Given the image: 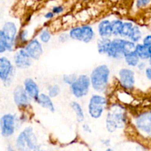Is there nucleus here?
Returning <instances> with one entry per match:
<instances>
[{
  "label": "nucleus",
  "instance_id": "nucleus-1",
  "mask_svg": "<svg viewBox=\"0 0 151 151\" xmlns=\"http://www.w3.org/2000/svg\"><path fill=\"white\" fill-rule=\"evenodd\" d=\"M131 122L127 106L116 101L111 102L106 113V129L109 134H114L125 129Z\"/></svg>",
  "mask_w": 151,
  "mask_h": 151
},
{
  "label": "nucleus",
  "instance_id": "nucleus-2",
  "mask_svg": "<svg viewBox=\"0 0 151 151\" xmlns=\"http://www.w3.org/2000/svg\"><path fill=\"white\" fill-rule=\"evenodd\" d=\"M91 88L95 93L106 94L111 85V72L106 63L96 66L89 74Z\"/></svg>",
  "mask_w": 151,
  "mask_h": 151
},
{
  "label": "nucleus",
  "instance_id": "nucleus-3",
  "mask_svg": "<svg viewBox=\"0 0 151 151\" xmlns=\"http://www.w3.org/2000/svg\"><path fill=\"white\" fill-rule=\"evenodd\" d=\"M20 29L14 22H4L0 29V54L14 52L19 47L18 35Z\"/></svg>",
  "mask_w": 151,
  "mask_h": 151
},
{
  "label": "nucleus",
  "instance_id": "nucleus-4",
  "mask_svg": "<svg viewBox=\"0 0 151 151\" xmlns=\"http://www.w3.org/2000/svg\"><path fill=\"white\" fill-rule=\"evenodd\" d=\"M15 147L17 151H39L41 145L38 142L35 129L31 125L21 130L15 139Z\"/></svg>",
  "mask_w": 151,
  "mask_h": 151
},
{
  "label": "nucleus",
  "instance_id": "nucleus-5",
  "mask_svg": "<svg viewBox=\"0 0 151 151\" xmlns=\"http://www.w3.org/2000/svg\"><path fill=\"white\" fill-rule=\"evenodd\" d=\"M110 103L107 95L94 92L88 99L87 114L93 119H101L107 111Z\"/></svg>",
  "mask_w": 151,
  "mask_h": 151
},
{
  "label": "nucleus",
  "instance_id": "nucleus-6",
  "mask_svg": "<svg viewBox=\"0 0 151 151\" xmlns=\"http://www.w3.org/2000/svg\"><path fill=\"white\" fill-rule=\"evenodd\" d=\"M131 122L136 132L140 136L151 139V109L137 112L131 118Z\"/></svg>",
  "mask_w": 151,
  "mask_h": 151
},
{
  "label": "nucleus",
  "instance_id": "nucleus-7",
  "mask_svg": "<svg viewBox=\"0 0 151 151\" xmlns=\"http://www.w3.org/2000/svg\"><path fill=\"white\" fill-rule=\"evenodd\" d=\"M68 32L71 40L83 44L91 43L97 35L94 27L88 24L72 27L68 30Z\"/></svg>",
  "mask_w": 151,
  "mask_h": 151
},
{
  "label": "nucleus",
  "instance_id": "nucleus-8",
  "mask_svg": "<svg viewBox=\"0 0 151 151\" xmlns=\"http://www.w3.org/2000/svg\"><path fill=\"white\" fill-rule=\"evenodd\" d=\"M21 128L17 114L8 112L4 114L0 118V130L3 138H11Z\"/></svg>",
  "mask_w": 151,
  "mask_h": 151
},
{
  "label": "nucleus",
  "instance_id": "nucleus-9",
  "mask_svg": "<svg viewBox=\"0 0 151 151\" xmlns=\"http://www.w3.org/2000/svg\"><path fill=\"white\" fill-rule=\"evenodd\" d=\"M91 88L89 75L87 74L78 75V78L72 86H69L70 94L77 100H81L89 94Z\"/></svg>",
  "mask_w": 151,
  "mask_h": 151
},
{
  "label": "nucleus",
  "instance_id": "nucleus-10",
  "mask_svg": "<svg viewBox=\"0 0 151 151\" xmlns=\"http://www.w3.org/2000/svg\"><path fill=\"white\" fill-rule=\"evenodd\" d=\"M16 68L13 61L5 55L0 57V80L4 87H9L15 79Z\"/></svg>",
  "mask_w": 151,
  "mask_h": 151
},
{
  "label": "nucleus",
  "instance_id": "nucleus-11",
  "mask_svg": "<svg viewBox=\"0 0 151 151\" xmlns=\"http://www.w3.org/2000/svg\"><path fill=\"white\" fill-rule=\"evenodd\" d=\"M13 103L20 111H29L33 100L24 88L22 84L16 86L12 93Z\"/></svg>",
  "mask_w": 151,
  "mask_h": 151
},
{
  "label": "nucleus",
  "instance_id": "nucleus-12",
  "mask_svg": "<svg viewBox=\"0 0 151 151\" xmlns=\"http://www.w3.org/2000/svg\"><path fill=\"white\" fill-rule=\"evenodd\" d=\"M117 83L119 88L128 91H132L135 89L137 78L136 72L134 69L128 67H122L118 71Z\"/></svg>",
  "mask_w": 151,
  "mask_h": 151
},
{
  "label": "nucleus",
  "instance_id": "nucleus-13",
  "mask_svg": "<svg viewBox=\"0 0 151 151\" xmlns=\"http://www.w3.org/2000/svg\"><path fill=\"white\" fill-rule=\"evenodd\" d=\"M33 60L27 54L23 47H19L15 50L13 55V63L17 69H29L32 66Z\"/></svg>",
  "mask_w": 151,
  "mask_h": 151
},
{
  "label": "nucleus",
  "instance_id": "nucleus-14",
  "mask_svg": "<svg viewBox=\"0 0 151 151\" xmlns=\"http://www.w3.org/2000/svg\"><path fill=\"white\" fill-rule=\"evenodd\" d=\"M123 41L124 38L120 37L111 38L109 50L106 54L109 58L114 60H123Z\"/></svg>",
  "mask_w": 151,
  "mask_h": 151
},
{
  "label": "nucleus",
  "instance_id": "nucleus-15",
  "mask_svg": "<svg viewBox=\"0 0 151 151\" xmlns=\"http://www.w3.org/2000/svg\"><path fill=\"white\" fill-rule=\"evenodd\" d=\"M23 47L33 60H38L44 54V44L38 40L37 37H33Z\"/></svg>",
  "mask_w": 151,
  "mask_h": 151
},
{
  "label": "nucleus",
  "instance_id": "nucleus-16",
  "mask_svg": "<svg viewBox=\"0 0 151 151\" xmlns=\"http://www.w3.org/2000/svg\"><path fill=\"white\" fill-rule=\"evenodd\" d=\"M22 86H24V88L26 91V92L27 93L28 95L33 100L34 103H35L37 99L39 97L40 94L41 93L40 86L38 83L32 78L28 77V78H26L24 80Z\"/></svg>",
  "mask_w": 151,
  "mask_h": 151
},
{
  "label": "nucleus",
  "instance_id": "nucleus-17",
  "mask_svg": "<svg viewBox=\"0 0 151 151\" xmlns=\"http://www.w3.org/2000/svg\"><path fill=\"white\" fill-rule=\"evenodd\" d=\"M96 32L99 38H112L113 32L111 28V20L104 19L100 20L97 25Z\"/></svg>",
  "mask_w": 151,
  "mask_h": 151
},
{
  "label": "nucleus",
  "instance_id": "nucleus-18",
  "mask_svg": "<svg viewBox=\"0 0 151 151\" xmlns=\"http://www.w3.org/2000/svg\"><path fill=\"white\" fill-rule=\"evenodd\" d=\"M35 103L38 104L41 108L51 113H54L55 111V106L53 103L52 98H51L47 93L41 92L38 98L35 101Z\"/></svg>",
  "mask_w": 151,
  "mask_h": 151
},
{
  "label": "nucleus",
  "instance_id": "nucleus-19",
  "mask_svg": "<svg viewBox=\"0 0 151 151\" xmlns=\"http://www.w3.org/2000/svg\"><path fill=\"white\" fill-rule=\"evenodd\" d=\"M116 101L126 106L134 104L136 100L131 91H126V90L122 89L121 88H119V89L116 91Z\"/></svg>",
  "mask_w": 151,
  "mask_h": 151
},
{
  "label": "nucleus",
  "instance_id": "nucleus-20",
  "mask_svg": "<svg viewBox=\"0 0 151 151\" xmlns=\"http://www.w3.org/2000/svg\"><path fill=\"white\" fill-rule=\"evenodd\" d=\"M69 106H70V108L73 111L74 114H75L77 122L78 123L81 124L85 122L86 114L82 105L77 100H73V101L71 102Z\"/></svg>",
  "mask_w": 151,
  "mask_h": 151
},
{
  "label": "nucleus",
  "instance_id": "nucleus-21",
  "mask_svg": "<svg viewBox=\"0 0 151 151\" xmlns=\"http://www.w3.org/2000/svg\"><path fill=\"white\" fill-rule=\"evenodd\" d=\"M123 60L128 67L134 69V68L137 67L139 63L141 60L139 59V56L137 55L136 52L134 51L125 54L123 57Z\"/></svg>",
  "mask_w": 151,
  "mask_h": 151
},
{
  "label": "nucleus",
  "instance_id": "nucleus-22",
  "mask_svg": "<svg viewBox=\"0 0 151 151\" xmlns=\"http://www.w3.org/2000/svg\"><path fill=\"white\" fill-rule=\"evenodd\" d=\"M111 41V38H97V42H96L97 52L100 55H106L109 46H110Z\"/></svg>",
  "mask_w": 151,
  "mask_h": 151
},
{
  "label": "nucleus",
  "instance_id": "nucleus-23",
  "mask_svg": "<svg viewBox=\"0 0 151 151\" xmlns=\"http://www.w3.org/2000/svg\"><path fill=\"white\" fill-rule=\"evenodd\" d=\"M30 35L31 32H29L28 28H22L19 30V35H18V46L19 47H24L33 38Z\"/></svg>",
  "mask_w": 151,
  "mask_h": 151
},
{
  "label": "nucleus",
  "instance_id": "nucleus-24",
  "mask_svg": "<svg viewBox=\"0 0 151 151\" xmlns=\"http://www.w3.org/2000/svg\"><path fill=\"white\" fill-rule=\"evenodd\" d=\"M144 36V33H143L142 29H141L140 26H139L138 24H135L128 39H129L130 41H133V42L137 44L142 42Z\"/></svg>",
  "mask_w": 151,
  "mask_h": 151
},
{
  "label": "nucleus",
  "instance_id": "nucleus-25",
  "mask_svg": "<svg viewBox=\"0 0 151 151\" xmlns=\"http://www.w3.org/2000/svg\"><path fill=\"white\" fill-rule=\"evenodd\" d=\"M135 52L141 60H143V61H148L150 60L148 47L145 46L142 42L137 44L135 48Z\"/></svg>",
  "mask_w": 151,
  "mask_h": 151
},
{
  "label": "nucleus",
  "instance_id": "nucleus-26",
  "mask_svg": "<svg viewBox=\"0 0 151 151\" xmlns=\"http://www.w3.org/2000/svg\"><path fill=\"white\" fill-rule=\"evenodd\" d=\"M37 38L43 44H47L52 38V32L48 27H43L38 31Z\"/></svg>",
  "mask_w": 151,
  "mask_h": 151
},
{
  "label": "nucleus",
  "instance_id": "nucleus-27",
  "mask_svg": "<svg viewBox=\"0 0 151 151\" xmlns=\"http://www.w3.org/2000/svg\"><path fill=\"white\" fill-rule=\"evenodd\" d=\"M124 22L120 19H114L111 20V28L113 32V38H118L120 36L122 25Z\"/></svg>",
  "mask_w": 151,
  "mask_h": 151
},
{
  "label": "nucleus",
  "instance_id": "nucleus-28",
  "mask_svg": "<svg viewBox=\"0 0 151 151\" xmlns=\"http://www.w3.org/2000/svg\"><path fill=\"white\" fill-rule=\"evenodd\" d=\"M136 24L134 23L132 21H125L122 25V30L120 32V38H127L128 39Z\"/></svg>",
  "mask_w": 151,
  "mask_h": 151
},
{
  "label": "nucleus",
  "instance_id": "nucleus-29",
  "mask_svg": "<svg viewBox=\"0 0 151 151\" xmlns=\"http://www.w3.org/2000/svg\"><path fill=\"white\" fill-rule=\"evenodd\" d=\"M61 93V88L57 83H52L47 87V94L51 98L54 99L58 97Z\"/></svg>",
  "mask_w": 151,
  "mask_h": 151
},
{
  "label": "nucleus",
  "instance_id": "nucleus-30",
  "mask_svg": "<svg viewBox=\"0 0 151 151\" xmlns=\"http://www.w3.org/2000/svg\"><path fill=\"white\" fill-rule=\"evenodd\" d=\"M78 77V75L76 73L64 74V75L62 76V82H63L65 85L68 86L69 87L75 83V81H76Z\"/></svg>",
  "mask_w": 151,
  "mask_h": 151
},
{
  "label": "nucleus",
  "instance_id": "nucleus-31",
  "mask_svg": "<svg viewBox=\"0 0 151 151\" xmlns=\"http://www.w3.org/2000/svg\"><path fill=\"white\" fill-rule=\"evenodd\" d=\"M136 45L137 44L134 43L133 41H130L129 39L124 38L123 41V53L124 55L127 53L135 51Z\"/></svg>",
  "mask_w": 151,
  "mask_h": 151
},
{
  "label": "nucleus",
  "instance_id": "nucleus-32",
  "mask_svg": "<svg viewBox=\"0 0 151 151\" xmlns=\"http://www.w3.org/2000/svg\"><path fill=\"white\" fill-rule=\"evenodd\" d=\"M57 40L58 42L60 43V44H65L67 41H69V40L70 39V37H69V32H60L57 35Z\"/></svg>",
  "mask_w": 151,
  "mask_h": 151
},
{
  "label": "nucleus",
  "instance_id": "nucleus-33",
  "mask_svg": "<svg viewBox=\"0 0 151 151\" xmlns=\"http://www.w3.org/2000/svg\"><path fill=\"white\" fill-rule=\"evenodd\" d=\"M51 11L52 12L55 16L60 15L62 13H63V11H64V7L62 5L54 6V7H52V8Z\"/></svg>",
  "mask_w": 151,
  "mask_h": 151
},
{
  "label": "nucleus",
  "instance_id": "nucleus-34",
  "mask_svg": "<svg viewBox=\"0 0 151 151\" xmlns=\"http://www.w3.org/2000/svg\"><path fill=\"white\" fill-rule=\"evenodd\" d=\"M148 67V63H147V61H143V60H140V62L139 63L138 66L136 69L138 71L142 72H144L145 71V69Z\"/></svg>",
  "mask_w": 151,
  "mask_h": 151
},
{
  "label": "nucleus",
  "instance_id": "nucleus-35",
  "mask_svg": "<svg viewBox=\"0 0 151 151\" xmlns=\"http://www.w3.org/2000/svg\"><path fill=\"white\" fill-rule=\"evenodd\" d=\"M150 1L151 0H137L136 7L139 9L143 8V7H146L150 2Z\"/></svg>",
  "mask_w": 151,
  "mask_h": 151
},
{
  "label": "nucleus",
  "instance_id": "nucleus-36",
  "mask_svg": "<svg viewBox=\"0 0 151 151\" xmlns=\"http://www.w3.org/2000/svg\"><path fill=\"white\" fill-rule=\"evenodd\" d=\"M142 43L147 47H151V34H146L143 37Z\"/></svg>",
  "mask_w": 151,
  "mask_h": 151
},
{
  "label": "nucleus",
  "instance_id": "nucleus-37",
  "mask_svg": "<svg viewBox=\"0 0 151 151\" xmlns=\"http://www.w3.org/2000/svg\"><path fill=\"white\" fill-rule=\"evenodd\" d=\"M81 128H82L83 132L85 133V134H90L92 132V129H91V127L90 126V125L87 122H83L82 124V126H81Z\"/></svg>",
  "mask_w": 151,
  "mask_h": 151
},
{
  "label": "nucleus",
  "instance_id": "nucleus-38",
  "mask_svg": "<svg viewBox=\"0 0 151 151\" xmlns=\"http://www.w3.org/2000/svg\"><path fill=\"white\" fill-rule=\"evenodd\" d=\"M55 16V15L52 13V11H48L44 14V18L47 20H50V19H54V17Z\"/></svg>",
  "mask_w": 151,
  "mask_h": 151
},
{
  "label": "nucleus",
  "instance_id": "nucleus-39",
  "mask_svg": "<svg viewBox=\"0 0 151 151\" xmlns=\"http://www.w3.org/2000/svg\"><path fill=\"white\" fill-rule=\"evenodd\" d=\"M144 73H145V75L146 78L151 82V68H150L148 66V67L145 69Z\"/></svg>",
  "mask_w": 151,
  "mask_h": 151
},
{
  "label": "nucleus",
  "instance_id": "nucleus-40",
  "mask_svg": "<svg viewBox=\"0 0 151 151\" xmlns=\"http://www.w3.org/2000/svg\"><path fill=\"white\" fill-rule=\"evenodd\" d=\"M136 151H148V149L147 147H145L143 145L139 144L136 147Z\"/></svg>",
  "mask_w": 151,
  "mask_h": 151
},
{
  "label": "nucleus",
  "instance_id": "nucleus-41",
  "mask_svg": "<svg viewBox=\"0 0 151 151\" xmlns=\"http://www.w3.org/2000/svg\"><path fill=\"white\" fill-rule=\"evenodd\" d=\"M101 143L106 147H109L111 145V140L109 139H104L101 140Z\"/></svg>",
  "mask_w": 151,
  "mask_h": 151
},
{
  "label": "nucleus",
  "instance_id": "nucleus-42",
  "mask_svg": "<svg viewBox=\"0 0 151 151\" xmlns=\"http://www.w3.org/2000/svg\"><path fill=\"white\" fill-rule=\"evenodd\" d=\"M16 147L13 146V145H8L7 147V151H16Z\"/></svg>",
  "mask_w": 151,
  "mask_h": 151
},
{
  "label": "nucleus",
  "instance_id": "nucleus-43",
  "mask_svg": "<svg viewBox=\"0 0 151 151\" xmlns=\"http://www.w3.org/2000/svg\"><path fill=\"white\" fill-rule=\"evenodd\" d=\"M149 50V56H150V60H151V47H148Z\"/></svg>",
  "mask_w": 151,
  "mask_h": 151
},
{
  "label": "nucleus",
  "instance_id": "nucleus-44",
  "mask_svg": "<svg viewBox=\"0 0 151 151\" xmlns=\"http://www.w3.org/2000/svg\"><path fill=\"white\" fill-rule=\"evenodd\" d=\"M147 63H148V66L150 68H151V60H149L148 61H147Z\"/></svg>",
  "mask_w": 151,
  "mask_h": 151
},
{
  "label": "nucleus",
  "instance_id": "nucleus-45",
  "mask_svg": "<svg viewBox=\"0 0 151 151\" xmlns=\"http://www.w3.org/2000/svg\"><path fill=\"white\" fill-rule=\"evenodd\" d=\"M105 151H114V150L113 149H111V148H110V147H109V148L106 149V150H105Z\"/></svg>",
  "mask_w": 151,
  "mask_h": 151
},
{
  "label": "nucleus",
  "instance_id": "nucleus-46",
  "mask_svg": "<svg viewBox=\"0 0 151 151\" xmlns=\"http://www.w3.org/2000/svg\"><path fill=\"white\" fill-rule=\"evenodd\" d=\"M39 151H46V150H41H41H40Z\"/></svg>",
  "mask_w": 151,
  "mask_h": 151
}]
</instances>
